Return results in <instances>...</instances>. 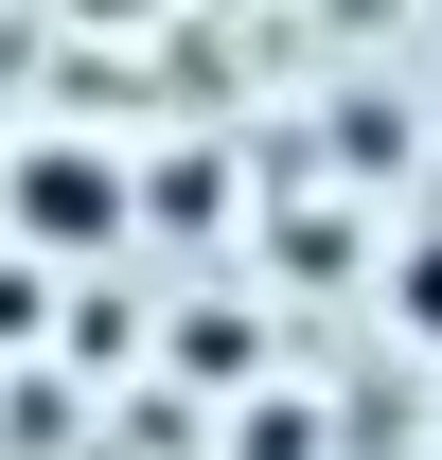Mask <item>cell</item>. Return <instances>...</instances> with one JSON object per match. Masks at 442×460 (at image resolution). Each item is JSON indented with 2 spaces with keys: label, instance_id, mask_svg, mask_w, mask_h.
I'll return each mask as SVG.
<instances>
[{
  "label": "cell",
  "instance_id": "obj_1",
  "mask_svg": "<svg viewBox=\"0 0 442 460\" xmlns=\"http://www.w3.org/2000/svg\"><path fill=\"white\" fill-rule=\"evenodd\" d=\"M0 213H18V248H124V213H142V177H124L107 142H18V177H0Z\"/></svg>",
  "mask_w": 442,
  "mask_h": 460
},
{
  "label": "cell",
  "instance_id": "obj_2",
  "mask_svg": "<svg viewBox=\"0 0 442 460\" xmlns=\"http://www.w3.org/2000/svg\"><path fill=\"white\" fill-rule=\"evenodd\" d=\"M389 337L442 354V230H407V248H389Z\"/></svg>",
  "mask_w": 442,
  "mask_h": 460
}]
</instances>
